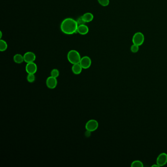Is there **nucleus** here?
<instances>
[{
  "mask_svg": "<svg viewBox=\"0 0 167 167\" xmlns=\"http://www.w3.org/2000/svg\"><path fill=\"white\" fill-rule=\"evenodd\" d=\"M78 26V24L76 20L71 18H67L61 24L60 29L63 33L71 35L77 32Z\"/></svg>",
  "mask_w": 167,
  "mask_h": 167,
  "instance_id": "f257e3e1",
  "label": "nucleus"
},
{
  "mask_svg": "<svg viewBox=\"0 0 167 167\" xmlns=\"http://www.w3.org/2000/svg\"><path fill=\"white\" fill-rule=\"evenodd\" d=\"M81 55L76 50H70L67 54V59L69 62L73 65L75 64L79 63L81 61Z\"/></svg>",
  "mask_w": 167,
  "mask_h": 167,
  "instance_id": "f03ea898",
  "label": "nucleus"
},
{
  "mask_svg": "<svg viewBox=\"0 0 167 167\" xmlns=\"http://www.w3.org/2000/svg\"><path fill=\"white\" fill-rule=\"evenodd\" d=\"M145 41V36L141 32H137L134 34L133 36V44L138 45L139 46H141L144 43Z\"/></svg>",
  "mask_w": 167,
  "mask_h": 167,
  "instance_id": "7ed1b4c3",
  "label": "nucleus"
},
{
  "mask_svg": "<svg viewBox=\"0 0 167 167\" xmlns=\"http://www.w3.org/2000/svg\"><path fill=\"white\" fill-rule=\"evenodd\" d=\"M99 127L98 121L94 119H90L85 124V129L86 130L93 132L96 130Z\"/></svg>",
  "mask_w": 167,
  "mask_h": 167,
  "instance_id": "20e7f679",
  "label": "nucleus"
},
{
  "mask_svg": "<svg viewBox=\"0 0 167 167\" xmlns=\"http://www.w3.org/2000/svg\"><path fill=\"white\" fill-rule=\"evenodd\" d=\"M79 64H81L83 69H87L91 67V64H92V60L89 56H84L81 58Z\"/></svg>",
  "mask_w": 167,
  "mask_h": 167,
  "instance_id": "39448f33",
  "label": "nucleus"
},
{
  "mask_svg": "<svg viewBox=\"0 0 167 167\" xmlns=\"http://www.w3.org/2000/svg\"><path fill=\"white\" fill-rule=\"evenodd\" d=\"M46 84L48 88L50 89H53L56 88L58 85L57 78L50 76L47 78Z\"/></svg>",
  "mask_w": 167,
  "mask_h": 167,
  "instance_id": "423d86ee",
  "label": "nucleus"
},
{
  "mask_svg": "<svg viewBox=\"0 0 167 167\" xmlns=\"http://www.w3.org/2000/svg\"><path fill=\"white\" fill-rule=\"evenodd\" d=\"M24 61L27 63L35 62L36 59V55L34 53L32 52H27L24 55Z\"/></svg>",
  "mask_w": 167,
  "mask_h": 167,
  "instance_id": "0eeeda50",
  "label": "nucleus"
},
{
  "mask_svg": "<svg viewBox=\"0 0 167 167\" xmlns=\"http://www.w3.org/2000/svg\"><path fill=\"white\" fill-rule=\"evenodd\" d=\"M25 69L27 73L35 74L37 71V66L35 62H31L27 64Z\"/></svg>",
  "mask_w": 167,
  "mask_h": 167,
  "instance_id": "6e6552de",
  "label": "nucleus"
},
{
  "mask_svg": "<svg viewBox=\"0 0 167 167\" xmlns=\"http://www.w3.org/2000/svg\"><path fill=\"white\" fill-rule=\"evenodd\" d=\"M157 164L159 166H164L167 163V154L165 153H162L159 155L156 160Z\"/></svg>",
  "mask_w": 167,
  "mask_h": 167,
  "instance_id": "1a4fd4ad",
  "label": "nucleus"
},
{
  "mask_svg": "<svg viewBox=\"0 0 167 167\" xmlns=\"http://www.w3.org/2000/svg\"><path fill=\"white\" fill-rule=\"evenodd\" d=\"M77 32L81 35H86L89 32V28L86 24H79L78 26Z\"/></svg>",
  "mask_w": 167,
  "mask_h": 167,
  "instance_id": "9d476101",
  "label": "nucleus"
},
{
  "mask_svg": "<svg viewBox=\"0 0 167 167\" xmlns=\"http://www.w3.org/2000/svg\"><path fill=\"white\" fill-rule=\"evenodd\" d=\"M82 67L79 63L75 64L72 66V71L75 75H79L82 72Z\"/></svg>",
  "mask_w": 167,
  "mask_h": 167,
  "instance_id": "9b49d317",
  "label": "nucleus"
},
{
  "mask_svg": "<svg viewBox=\"0 0 167 167\" xmlns=\"http://www.w3.org/2000/svg\"><path fill=\"white\" fill-rule=\"evenodd\" d=\"M81 17H82L83 20L85 22V23H89V22H91L94 19V15L90 12H87L84 14Z\"/></svg>",
  "mask_w": 167,
  "mask_h": 167,
  "instance_id": "f8f14e48",
  "label": "nucleus"
},
{
  "mask_svg": "<svg viewBox=\"0 0 167 167\" xmlns=\"http://www.w3.org/2000/svg\"><path fill=\"white\" fill-rule=\"evenodd\" d=\"M13 60L17 64H21L24 61L23 55L21 54H16L13 57Z\"/></svg>",
  "mask_w": 167,
  "mask_h": 167,
  "instance_id": "ddd939ff",
  "label": "nucleus"
},
{
  "mask_svg": "<svg viewBox=\"0 0 167 167\" xmlns=\"http://www.w3.org/2000/svg\"><path fill=\"white\" fill-rule=\"evenodd\" d=\"M7 49V44L6 42L3 39L0 40V51L4 52Z\"/></svg>",
  "mask_w": 167,
  "mask_h": 167,
  "instance_id": "4468645a",
  "label": "nucleus"
},
{
  "mask_svg": "<svg viewBox=\"0 0 167 167\" xmlns=\"http://www.w3.org/2000/svg\"><path fill=\"white\" fill-rule=\"evenodd\" d=\"M27 79L28 82L30 83H33L35 81V74L33 73H28L27 76Z\"/></svg>",
  "mask_w": 167,
  "mask_h": 167,
  "instance_id": "2eb2a0df",
  "label": "nucleus"
},
{
  "mask_svg": "<svg viewBox=\"0 0 167 167\" xmlns=\"http://www.w3.org/2000/svg\"><path fill=\"white\" fill-rule=\"evenodd\" d=\"M131 166L132 167H143L144 165L142 162L139 160H136L133 162L131 164Z\"/></svg>",
  "mask_w": 167,
  "mask_h": 167,
  "instance_id": "dca6fc26",
  "label": "nucleus"
},
{
  "mask_svg": "<svg viewBox=\"0 0 167 167\" xmlns=\"http://www.w3.org/2000/svg\"><path fill=\"white\" fill-rule=\"evenodd\" d=\"M59 76V71L57 69H53L50 72V76L58 78Z\"/></svg>",
  "mask_w": 167,
  "mask_h": 167,
  "instance_id": "f3484780",
  "label": "nucleus"
},
{
  "mask_svg": "<svg viewBox=\"0 0 167 167\" xmlns=\"http://www.w3.org/2000/svg\"><path fill=\"white\" fill-rule=\"evenodd\" d=\"M98 1L103 6H107L109 4V0H98Z\"/></svg>",
  "mask_w": 167,
  "mask_h": 167,
  "instance_id": "a211bd4d",
  "label": "nucleus"
},
{
  "mask_svg": "<svg viewBox=\"0 0 167 167\" xmlns=\"http://www.w3.org/2000/svg\"><path fill=\"white\" fill-rule=\"evenodd\" d=\"M139 50V46L134 44L131 46V48H130L131 52H132L133 53H136L138 52Z\"/></svg>",
  "mask_w": 167,
  "mask_h": 167,
  "instance_id": "6ab92c4d",
  "label": "nucleus"
},
{
  "mask_svg": "<svg viewBox=\"0 0 167 167\" xmlns=\"http://www.w3.org/2000/svg\"><path fill=\"white\" fill-rule=\"evenodd\" d=\"M77 22H78V25L79 24H84L85 23V22L83 20V19H82V17L81 16L79 18H78V20H76Z\"/></svg>",
  "mask_w": 167,
  "mask_h": 167,
  "instance_id": "aec40b11",
  "label": "nucleus"
},
{
  "mask_svg": "<svg viewBox=\"0 0 167 167\" xmlns=\"http://www.w3.org/2000/svg\"><path fill=\"white\" fill-rule=\"evenodd\" d=\"M91 132H90V131L86 130V132H85V136H86V137L90 136L91 135Z\"/></svg>",
  "mask_w": 167,
  "mask_h": 167,
  "instance_id": "412c9836",
  "label": "nucleus"
},
{
  "mask_svg": "<svg viewBox=\"0 0 167 167\" xmlns=\"http://www.w3.org/2000/svg\"><path fill=\"white\" fill-rule=\"evenodd\" d=\"M151 167H160V166H159L158 165V164H157V165L154 164V165H153V166H151Z\"/></svg>",
  "mask_w": 167,
  "mask_h": 167,
  "instance_id": "4be33fe9",
  "label": "nucleus"
},
{
  "mask_svg": "<svg viewBox=\"0 0 167 167\" xmlns=\"http://www.w3.org/2000/svg\"><path fill=\"white\" fill-rule=\"evenodd\" d=\"M0 33H1V35H0V38L1 39V37H2V32H0Z\"/></svg>",
  "mask_w": 167,
  "mask_h": 167,
  "instance_id": "5701e85b",
  "label": "nucleus"
}]
</instances>
